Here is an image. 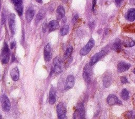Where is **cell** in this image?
I'll use <instances>...</instances> for the list:
<instances>
[{
	"instance_id": "cell-1",
	"label": "cell",
	"mask_w": 135,
	"mask_h": 119,
	"mask_svg": "<svg viewBox=\"0 0 135 119\" xmlns=\"http://www.w3.org/2000/svg\"><path fill=\"white\" fill-rule=\"evenodd\" d=\"M63 70V63L59 57H56L53 60L52 70L55 73H60Z\"/></svg>"
},
{
	"instance_id": "cell-2",
	"label": "cell",
	"mask_w": 135,
	"mask_h": 119,
	"mask_svg": "<svg viewBox=\"0 0 135 119\" xmlns=\"http://www.w3.org/2000/svg\"><path fill=\"white\" fill-rule=\"evenodd\" d=\"M10 50L9 49L8 45L6 42L4 43L3 48L2 51V63L3 64H6L8 62L9 60Z\"/></svg>"
},
{
	"instance_id": "cell-3",
	"label": "cell",
	"mask_w": 135,
	"mask_h": 119,
	"mask_svg": "<svg viewBox=\"0 0 135 119\" xmlns=\"http://www.w3.org/2000/svg\"><path fill=\"white\" fill-rule=\"evenodd\" d=\"M85 116L84 107L83 103L77 105L73 114V118H84Z\"/></svg>"
},
{
	"instance_id": "cell-4",
	"label": "cell",
	"mask_w": 135,
	"mask_h": 119,
	"mask_svg": "<svg viewBox=\"0 0 135 119\" xmlns=\"http://www.w3.org/2000/svg\"><path fill=\"white\" fill-rule=\"evenodd\" d=\"M91 65L88 63L83 69V78L85 81L87 83H90L91 80Z\"/></svg>"
},
{
	"instance_id": "cell-5",
	"label": "cell",
	"mask_w": 135,
	"mask_h": 119,
	"mask_svg": "<svg viewBox=\"0 0 135 119\" xmlns=\"http://www.w3.org/2000/svg\"><path fill=\"white\" fill-rule=\"evenodd\" d=\"M56 113L59 118L63 119L65 118L66 109L64 104L62 102L59 103L56 106Z\"/></svg>"
},
{
	"instance_id": "cell-6",
	"label": "cell",
	"mask_w": 135,
	"mask_h": 119,
	"mask_svg": "<svg viewBox=\"0 0 135 119\" xmlns=\"http://www.w3.org/2000/svg\"><path fill=\"white\" fill-rule=\"evenodd\" d=\"M94 44H95V42L94 39L92 38H91L88 41V42L86 44V45L81 49L80 51V55L82 56L88 55L90 51L92 48L94 46Z\"/></svg>"
},
{
	"instance_id": "cell-7",
	"label": "cell",
	"mask_w": 135,
	"mask_h": 119,
	"mask_svg": "<svg viewBox=\"0 0 135 119\" xmlns=\"http://www.w3.org/2000/svg\"><path fill=\"white\" fill-rule=\"evenodd\" d=\"M107 53V52L104 50H102L100 51V52L96 53L90 59L89 63L93 66L94 64L96 62H97L100 59H101L102 57H103Z\"/></svg>"
},
{
	"instance_id": "cell-8",
	"label": "cell",
	"mask_w": 135,
	"mask_h": 119,
	"mask_svg": "<svg viewBox=\"0 0 135 119\" xmlns=\"http://www.w3.org/2000/svg\"><path fill=\"white\" fill-rule=\"evenodd\" d=\"M1 105L3 110L5 112H8L11 109V103L9 99L6 95L1 96Z\"/></svg>"
},
{
	"instance_id": "cell-9",
	"label": "cell",
	"mask_w": 135,
	"mask_h": 119,
	"mask_svg": "<svg viewBox=\"0 0 135 119\" xmlns=\"http://www.w3.org/2000/svg\"><path fill=\"white\" fill-rule=\"evenodd\" d=\"M107 102L110 105L115 104H122V102L118 99V98L114 94H110L107 98Z\"/></svg>"
},
{
	"instance_id": "cell-10",
	"label": "cell",
	"mask_w": 135,
	"mask_h": 119,
	"mask_svg": "<svg viewBox=\"0 0 135 119\" xmlns=\"http://www.w3.org/2000/svg\"><path fill=\"white\" fill-rule=\"evenodd\" d=\"M44 57L46 61H49L52 57V48L51 45L48 43L44 48Z\"/></svg>"
},
{
	"instance_id": "cell-11",
	"label": "cell",
	"mask_w": 135,
	"mask_h": 119,
	"mask_svg": "<svg viewBox=\"0 0 135 119\" xmlns=\"http://www.w3.org/2000/svg\"><path fill=\"white\" fill-rule=\"evenodd\" d=\"M8 25L12 34L15 32V16L14 14H11L8 16Z\"/></svg>"
},
{
	"instance_id": "cell-12",
	"label": "cell",
	"mask_w": 135,
	"mask_h": 119,
	"mask_svg": "<svg viewBox=\"0 0 135 119\" xmlns=\"http://www.w3.org/2000/svg\"><path fill=\"white\" fill-rule=\"evenodd\" d=\"M15 6L16 12L20 16L23 14V3L22 0H11Z\"/></svg>"
},
{
	"instance_id": "cell-13",
	"label": "cell",
	"mask_w": 135,
	"mask_h": 119,
	"mask_svg": "<svg viewBox=\"0 0 135 119\" xmlns=\"http://www.w3.org/2000/svg\"><path fill=\"white\" fill-rule=\"evenodd\" d=\"M130 67L131 64L130 63L124 61H121L118 64V71L119 72H123L127 71L130 68Z\"/></svg>"
},
{
	"instance_id": "cell-14",
	"label": "cell",
	"mask_w": 135,
	"mask_h": 119,
	"mask_svg": "<svg viewBox=\"0 0 135 119\" xmlns=\"http://www.w3.org/2000/svg\"><path fill=\"white\" fill-rule=\"evenodd\" d=\"M74 85V77L73 75H69L67 78L65 83V89L69 90L73 87Z\"/></svg>"
},
{
	"instance_id": "cell-15",
	"label": "cell",
	"mask_w": 135,
	"mask_h": 119,
	"mask_svg": "<svg viewBox=\"0 0 135 119\" xmlns=\"http://www.w3.org/2000/svg\"><path fill=\"white\" fill-rule=\"evenodd\" d=\"M10 75L13 80L16 81L19 79L20 72L17 67H14L10 71Z\"/></svg>"
},
{
	"instance_id": "cell-16",
	"label": "cell",
	"mask_w": 135,
	"mask_h": 119,
	"mask_svg": "<svg viewBox=\"0 0 135 119\" xmlns=\"http://www.w3.org/2000/svg\"><path fill=\"white\" fill-rule=\"evenodd\" d=\"M59 23L57 20H53L51 21L47 25L48 29L50 32L57 29L59 28Z\"/></svg>"
},
{
	"instance_id": "cell-17",
	"label": "cell",
	"mask_w": 135,
	"mask_h": 119,
	"mask_svg": "<svg viewBox=\"0 0 135 119\" xmlns=\"http://www.w3.org/2000/svg\"><path fill=\"white\" fill-rule=\"evenodd\" d=\"M126 19L130 21H133L135 20V8H131L128 9L126 14Z\"/></svg>"
},
{
	"instance_id": "cell-18",
	"label": "cell",
	"mask_w": 135,
	"mask_h": 119,
	"mask_svg": "<svg viewBox=\"0 0 135 119\" xmlns=\"http://www.w3.org/2000/svg\"><path fill=\"white\" fill-rule=\"evenodd\" d=\"M56 101V92L53 87L50 90L49 92V103L50 104H53Z\"/></svg>"
},
{
	"instance_id": "cell-19",
	"label": "cell",
	"mask_w": 135,
	"mask_h": 119,
	"mask_svg": "<svg viewBox=\"0 0 135 119\" xmlns=\"http://www.w3.org/2000/svg\"><path fill=\"white\" fill-rule=\"evenodd\" d=\"M35 14V11L34 9L32 7H30L27 9L26 12V19L27 22H30L33 19Z\"/></svg>"
},
{
	"instance_id": "cell-20",
	"label": "cell",
	"mask_w": 135,
	"mask_h": 119,
	"mask_svg": "<svg viewBox=\"0 0 135 119\" xmlns=\"http://www.w3.org/2000/svg\"><path fill=\"white\" fill-rule=\"evenodd\" d=\"M65 16V9L64 7L60 5L57 7L56 9V17L57 19H61Z\"/></svg>"
},
{
	"instance_id": "cell-21",
	"label": "cell",
	"mask_w": 135,
	"mask_h": 119,
	"mask_svg": "<svg viewBox=\"0 0 135 119\" xmlns=\"http://www.w3.org/2000/svg\"><path fill=\"white\" fill-rule=\"evenodd\" d=\"M112 83V77L109 74H106L103 78V84L105 88H108Z\"/></svg>"
},
{
	"instance_id": "cell-22",
	"label": "cell",
	"mask_w": 135,
	"mask_h": 119,
	"mask_svg": "<svg viewBox=\"0 0 135 119\" xmlns=\"http://www.w3.org/2000/svg\"><path fill=\"white\" fill-rule=\"evenodd\" d=\"M112 48L113 49L117 52H119L120 51H121V41L119 39H117L114 42L112 46Z\"/></svg>"
},
{
	"instance_id": "cell-23",
	"label": "cell",
	"mask_w": 135,
	"mask_h": 119,
	"mask_svg": "<svg viewBox=\"0 0 135 119\" xmlns=\"http://www.w3.org/2000/svg\"><path fill=\"white\" fill-rule=\"evenodd\" d=\"M123 44L126 47H131L134 46L135 41L131 38H127L124 40Z\"/></svg>"
},
{
	"instance_id": "cell-24",
	"label": "cell",
	"mask_w": 135,
	"mask_h": 119,
	"mask_svg": "<svg viewBox=\"0 0 135 119\" xmlns=\"http://www.w3.org/2000/svg\"><path fill=\"white\" fill-rule=\"evenodd\" d=\"M123 30L124 31L130 33H135V23L126 26Z\"/></svg>"
},
{
	"instance_id": "cell-25",
	"label": "cell",
	"mask_w": 135,
	"mask_h": 119,
	"mask_svg": "<svg viewBox=\"0 0 135 119\" xmlns=\"http://www.w3.org/2000/svg\"><path fill=\"white\" fill-rule=\"evenodd\" d=\"M72 50H73L72 46L71 45H69L67 47V48L65 51L64 55V57L65 59H68L70 57V56L72 52Z\"/></svg>"
},
{
	"instance_id": "cell-26",
	"label": "cell",
	"mask_w": 135,
	"mask_h": 119,
	"mask_svg": "<svg viewBox=\"0 0 135 119\" xmlns=\"http://www.w3.org/2000/svg\"><path fill=\"white\" fill-rule=\"evenodd\" d=\"M121 98L124 100H127L129 98V92L126 89H123L121 92Z\"/></svg>"
},
{
	"instance_id": "cell-27",
	"label": "cell",
	"mask_w": 135,
	"mask_h": 119,
	"mask_svg": "<svg viewBox=\"0 0 135 119\" xmlns=\"http://www.w3.org/2000/svg\"><path fill=\"white\" fill-rule=\"evenodd\" d=\"M69 25H64V26H63L61 30H60V34L62 36H64L65 35H66L68 32H69Z\"/></svg>"
},
{
	"instance_id": "cell-28",
	"label": "cell",
	"mask_w": 135,
	"mask_h": 119,
	"mask_svg": "<svg viewBox=\"0 0 135 119\" xmlns=\"http://www.w3.org/2000/svg\"><path fill=\"white\" fill-rule=\"evenodd\" d=\"M45 13L44 11H43L42 10H40L37 15V16H36L37 20H40L42 19H43L44 18V17L45 16Z\"/></svg>"
},
{
	"instance_id": "cell-29",
	"label": "cell",
	"mask_w": 135,
	"mask_h": 119,
	"mask_svg": "<svg viewBox=\"0 0 135 119\" xmlns=\"http://www.w3.org/2000/svg\"><path fill=\"white\" fill-rule=\"evenodd\" d=\"M125 116L129 118H135V112L129 111L126 113Z\"/></svg>"
},
{
	"instance_id": "cell-30",
	"label": "cell",
	"mask_w": 135,
	"mask_h": 119,
	"mask_svg": "<svg viewBox=\"0 0 135 119\" xmlns=\"http://www.w3.org/2000/svg\"><path fill=\"white\" fill-rule=\"evenodd\" d=\"M120 80H121V82L122 84H125V83H127L129 82L128 81L127 78L125 76L121 77H120Z\"/></svg>"
},
{
	"instance_id": "cell-31",
	"label": "cell",
	"mask_w": 135,
	"mask_h": 119,
	"mask_svg": "<svg viewBox=\"0 0 135 119\" xmlns=\"http://www.w3.org/2000/svg\"><path fill=\"white\" fill-rule=\"evenodd\" d=\"M97 3V0H92V11H94V8Z\"/></svg>"
},
{
	"instance_id": "cell-32",
	"label": "cell",
	"mask_w": 135,
	"mask_h": 119,
	"mask_svg": "<svg viewBox=\"0 0 135 119\" xmlns=\"http://www.w3.org/2000/svg\"><path fill=\"white\" fill-rule=\"evenodd\" d=\"M78 18V16L77 15H75V16L73 17V18H72V23L74 24L75 22H76V21L77 20Z\"/></svg>"
},
{
	"instance_id": "cell-33",
	"label": "cell",
	"mask_w": 135,
	"mask_h": 119,
	"mask_svg": "<svg viewBox=\"0 0 135 119\" xmlns=\"http://www.w3.org/2000/svg\"><path fill=\"white\" fill-rule=\"evenodd\" d=\"M123 1V0H115V2L117 6L120 5V4H121V3Z\"/></svg>"
},
{
	"instance_id": "cell-34",
	"label": "cell",
	"mask_w": 135,
	"mask_h": 119,
	"mask_svg": "<svg viewBox=\"0 0 135 119\" xmlns=\"http://www.w3.org/2000/svg\"><path fill=\"white\" fill-rule=\"evenodd\" d=\"M15 45H16L15 41H12V42L11 43V45H10V46H11V49H13L14 48V47L15 46Z\"/></svg>"
},
{
	"instance_id": "cell-35",
	"label": "cell",
	"mask_w": 135,
	"mask_h": 119,
	"mask_svg": "<svg viewBox=\"0 0 135 119\" xmlns=\"http://www.w3.org/2000/svg\"><path fill=\"white\" fill-rule=\"evenodd\" d=\"M37 2L38 3H42V0H36Z\"/></svg>"
},
{
	"instance_id": "cell-36",
	"label": "cell",
	"mask_w": 135,
	"mask_h": 119,
	"mask_svg": "<svg viewBox=\"0 0 135 119\" xmlns=\"http://www.w3.org/2000/svg\"><path fill=\"white\" fill-rule=\"evenodd\" d=\"M63 2H65V3H66V2H67V1H68V0H62Z\"/></svg>"
},
{
	"instance_id": "cell-37",
	"label": "cell",
	"mask_w": 135,
	"mask_h": 119,
	"mask_svg": "<svg viewBox=\"0 0 135 119\" xmlns=\"http://www.w3.org/2000/svg\"><path fill=\"white\" fill-rule=\"evenodd\" d=\"M133 73L135 74V68H134V69L133 70Z\"/></svg>"
},
{
	"instance_id": "cell-38",
	"label": "cell",
	"mask_w": 135,
	"mask_h": 119,
	"mask_svg": "<svg viewBox=\"0 0 135 119\" xmlns=\"http://www.w3.org/2000/svg\"><path fill=\"white\" fill-rule=\"evenodd\" d=\"M134 83H135V80H134Z\"/></svg>"
}]
</instances>
